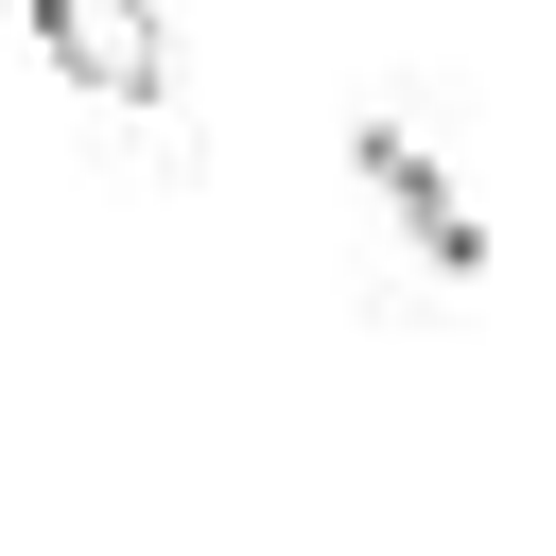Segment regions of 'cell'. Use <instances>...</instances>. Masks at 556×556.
I'll list each match as a JSON object with an SVG mask.
<instances>
[{
	"mask_svg": "<svg viewBox=\"0 0 556 556\" xmlns=\"http://www.w3.org/2000/svg\"><path fill=\"white\" fill-rule=\"evenodd\" d=\"M348 156H365V191H382V208H400V243H417V261H434V278H469V261H486V226H469V208H452V174H434V156H417V139H400V122H365V139H348Z\"/></svg>",
	"mask_w": 556,
	"mask_h": 556,
	"instance_id": "obj_2",
	"label": "cell"
},
{
	"mask_svg": "<svg viewBox=\"0 0 556 556\" xmlns=\"http://www.w3.org/2000/svg\"><path fill=\"white\" fill-rule=\"evenodd\" d=\"M35 52H52L87 104H156V87H174V35H156V0H35Z\"/></svg>",
	"mask_w": 556,
	"mask_h": 556,
	"instance_id": "obj_1",
	"label": "cell"
}]
</instances>
